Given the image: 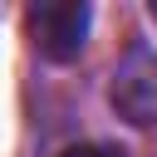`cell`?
<instances>
[{"label": "cell", "instance_id": "6da1fadb", "mask_svg": "<svg viewBox=\"0 0 157 157\" xmlns=\"http://www.w3.org/2000/svg\"><path fill=\"white\" fill-rule=\"evenodd\" d=\"M88 20H93V10L83 0H39L25 10V34L44 59L69 64V59H78V49L88 39Z\"/></svg>", "mask_w": 157, "mask_h": 157}, {"label": "cell", "instance_id": "7a4b0ae2", "mask_svg": "<svg viewBox=\"0 0 157 157\" xmlns=\"http://www.w3.org/2000/svg\"><path fill=\"white\" fill-rule=\"evenodd\" d=\"M113 108L128 118V123H152L157 118V54L152 49H128V59L113 69V88H108Z\"/></svg>", "mask_w": 157, "mask_h": 157}, {"label": "cell", "instance_id": "3957f363", "mask_svg": "<svg viewBox=\"0 0 157 157\" xmlns=\"http://www.w3.org/2000/svg\"><path fill=\"white\" fill-rule=\"evenodd\" d=\"M64 157H123L118 147H103V142H78V147H69Z\"/></svg>", "mask_w": 157, "mask_h": 157}]
</instances>
